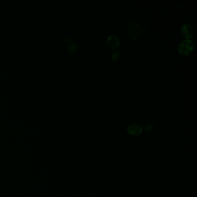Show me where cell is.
I'll list each match as a JSON object with an SVG mask.
<instances>
[{
    "label": "cell",
    "instance_id": "obj_1",
    "mask_svg": "<svg viewBox=\"0 0 197 197\" xmlns=\"http://www.w3.org/2000/svg\"><path fill=\"white\" fill-rule=\"evenodd\" d=\"M194 48L193 41L191 40H183L178 45V51L183 55H187L191 52Z\"/></svg>",
    "mask_w": 197,
    "mask_h": 197
},
{
    "label": "cell",
    "instance_id": "obj_2",
    "mask_svg": "<svg viewBox=\"0 0 197 197\" xmlns=\"http://www.w3.org/2000/svg\"><path fill=\"white\" fill-rule=\"evenodd\" d=\"M181 32L186 38H190L194 35V30L192 26L188 24H184L181 27Z\"/></svg>",
    "mask_w": 197,
    "mask_h": 197
},
{
    "label": "cell",
    "instance_id": "obj_3",
    "mask_svg": "<svg viewBox=\"0 0 197 197\" xmlns=\"http://www.w3.org/2000/svg\"><path fill=\"white\" fill-rule=\"evenodd\" d=\"M106 43L109 47L112 49H115L118 48L119 45V40L116 35H110L107 38Z\"/></svg>",
    "mask_w": 197,
    "mask_h": 197
},
{
    "label": "cell",
    "instance_id": "obj_4",
    "mask_svg": "<svg viewBox=\"0 0 197 197\" xmlns=\"http://www.w3.org/2000/svg\"><path fill=\"white\" fill-rule=\"evenodd\" d=\"M128 132L132 135H138L142 131V128L139 124H132L127 128Z\"/></svg>",
    "mask_w": 197,
    "mask_h": 197
},
{
    "label": "cell",
    "instance_id": "obj_5",
    "mask_svg": "<svg viewBox=\"0 0 197 197\" xmlns=\"http://www.w3.org/2000/svg\"><path fill=\"white\" fill-rule=\"evenodd\" d=\"M112 58H113V60L114 61H116L118 58H119V57H120V54L118 52H117L113 53V54L112 55Z\"/></svg>",
    "mask_w": 197,
    "mask_h": 197
}]
</instances>
